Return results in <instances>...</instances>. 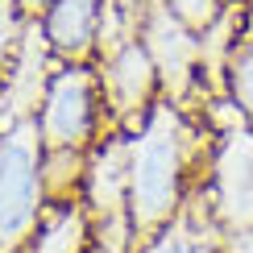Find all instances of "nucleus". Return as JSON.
Here are the masks:
<instances>
[{
    "instance_id": "obj_1",
    "label": "nucleus",
    "mask_w": 253,
    "mask_h": 253,
    "mask_svg": "<svg viewBox=\"0 0 253 253\" xmlns=\"http://www.w3.org/2000/svg\"><path fill=\"white\" fill-rule=\"evenodd\" d=\"M187 129L174 104H154L133 129L129 154V220L133 237H154L183 212L187 187Z\"/></svg>"
},
{
    "instance_id": "obj_2",
    "label": "nucleus",
    "mask_w": 253,
    "mask_h": 253,
    "mask_svg": "<svg viewBox=\"0 0 253 253\" xmlns=\"http://www.w3.org/2000/svg\"><path fill=\"white\" fill-rule=\"evenodd\" d=\"M42 154L46 145L34 117L0 133V253H21L38 233L46 212Z\"/></svg>"
},
{
    "instance_id": "obj_3",
    "label": "nucleus",
    "mask_w": 253,
    "mask_h": 253,
    "mask_svg": "<svg viewBox=\"0 0 253 253\" xmlns=\"http://www.w3.org/2000/svg\"><path fill=\"white\" fill-rule=\"evenodd\" d=\"M100 96L104 83L91 67L67 62L46 79L42 104L34 112L46 150H87L100 125Z\"/></svg>"
},
{
    "instance_id": "obj_4",
    "label": "nucleus",
    "mask_w": 253,
    "mask_h": 253,
    "mask_svg": "<svg viewBox=\"0 0 253 253\" xmlns=\"http://www.w3.org/2000/svg\"><path fill=\"white\" fill-rule=\"evenodd\" d=\"M212 212L233 233H253V129H233L212 154Z\"/></svg>"
},
{
    "instance_id": "obj_5",
    "label": "nucleus",
    "mask_w": 253,
    "mask_h": 253,
    "mask_svg": "<svg viewBox=\"0 0 253 253\" xmlns=\"http://www.w3.org/2000/svg\"><path fill=\"white\" fill-rule=\"evenodd\" d=\"M137 29H141V42L150 50V58L158 62V75L174 91H183L191 83L195 54L204 50V42L195 38V25H187L166 0H145L141 13H137Z\"/></svg>"
},
{
    "instance_id": "obj_6",
    "label": "nucleus",
    "mask_w": 253,
    "mask_h": 253,
    "mask_svg": "<svg viewBox=\"0 0 253 253\" xmlns=\"http://www.w3.org/2000/svg\"><path fill=\"white\" fill-rule=\"evenodd\" d=\"M104 100H108V108L117 112V117H137V112H150L154 108V96H158V62L150 58V50H145L141 38H125L121 46L108 50V62H104Z\"/></svg>"
},
{
    "instance_id": "obj_7",
    "label": "nucleus",
    "mask_w": 253,
    "mask_h": 253,
    "mask_svg": "<svg viewBox=\"0 0 253 253\" xmlns=\"http://www.w3.org/2000/svg\"><path fill=\"white\" fill-rule=\"evenodd\" d=\"M108 8L112 0H50L38 21L50 54L67 62H83L108 29Z\"/></svg>"
},
{
    "instance_id": "obj_8",
    "label": "nucleus",
    "mask_w": 253,
    "mask_h": 253,
    "mask_svg": "<svg viewBox=\"0 0 253 253\" xmlns=\"http://www.w3.org/2000/svg\"><path fill=\"white\" fill-rule=\"evenodd\" d=\"M91 216L79 204H46L34 233V253H87Z\"/></svg>"
},
{
    "instance_id": "obj_9",
    "label": "nucleus",
    "mask_w": 253,
    "mask_h": 253,
    "mask_svg": "<svg viewBox=\"0 0 253 253\" xmlns=\"http://www.w3.org/2000/svg\"><path fill=\"white\" fill-rule=\"evenodd\" d=\"M224 87H228V100L237 104L241 121L253 129V25L237 29L233 46L224 54Z\"/></svg>"
},
{
    "instance_id": "obj_10",
    "label": "nucleus",
    "mask_w": 253,
    "mask_h": 253,
    "mask_svg": "<svg viewBox=\"0 0 253 253\" xmlns=\"http://www.w3.org/2000/svg\"><path fill=\"white\" fill-rule=\"evenodd\" d=\"M87 158L83 150H46L42 154V187L46 204H71V191H83Z\"/></svg>"
},
{
    "instance_id": "obj_11",
    "label": "nucleus",
    "mask_w": 253,
    "mask_h": 253,
    "mask_svg": "<svg viewBox=\"0 0 253 253\" xmlns=\"http://www.w3.org/2000/svg\"><path fill=\"white\" fill-rule=\"evenodd\" d=\"M25 29H29V21H25L21 0H0V71H4L8 62L17 58Z\"/></svg>"
},
{
    "instance_id": "obj_12",
    "label": "nucleus",
    "mask_w": 253,
    "mask_h": 253,
    "mask_svg": "<svg viewBox=\"0 0 253 253\" xmlns=\"http://www.w3.org/2000/svg\"><path fill=\"white\" fill-rule=\"evenodd\" d=\"M137 253H195V237H191V228H187V220L178 216L166 228H158L154 237H145V245Z\"/></svg>"
},
{
    "instance_id": "obj_13",
    "label": "nucleus",
    "mask_w": 253,
    "mask_h": 253,
    "mask_svg": "<svg viewBox=\"0 0 253 253\" xmlns=\"http://www.w3.org/2000/svg\"><path fill=\"white\" fill-rule=\"evenodd\" d=\"M50 0H21V8H25V17H38L42 8H46Z\"/></svg>"
},
{
    "instance_id": "obj_14",
    "label": "nucleus",
    "mask_w": 253,
    "mask_h": 253,
    "mask_svg": "<svg viewBox=\"0 0 253 253\" xmlns=\"http://www.w3.org/2000/svg\"><path fill=\"white\" fill-rule=\"evenodd\" d=\"M100 253H108V249H100Z\"/></svg>"
}]
</instances>
